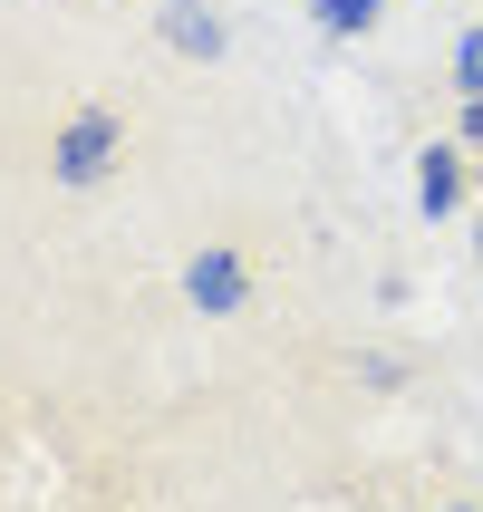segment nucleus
<instances>
[{"instance_id": "nucleus-1", "label": "nucleus", "mask_w": 483, "mask_h": 512, "mask_svg": "<svg viewBox=\"0 0 483 512\" xmlns=\"http://www.w3.org/2000/svg\"><path fill=\"white\" fill-rule=\"evenodd\" d=\"M116 145H126V116H116V107H78L68 126H58V155H49V174L68 184V194H87V184H107Z\"/></svg>"}, {"instance_id": "nucleus-2", "label": "nucleus", "mask_w": 483, "mask_h": 512, "mask_svg": "<svg viewBox=\"0 0 483 512\" xmlns=\"http://www.w3.org/2000/svg\"><path fill=\"white\" fill-rule=\"evenodd\" d=\"M184 300H194L203 319H242V310H252V261L232 252V242L194 252V261H184Z\"/></svg>"}, {"instance_id": "nucleus-3", "label": "nucleus", "mask_w": 483, "mask_h": 512, "mask_svg": "<svg viewBox=\"0 0 483 512\" xmlns=\"http://www.w3.org/2000/svg\"><path fill=\"white\" fill-rule=\"evenodd\" d=\"M416 213H426V223H455L464 213V155L455 145H426V155H416Z\"/></svg>"}, {"instance_id": "nucleus-4", "label": "nucleus", "mask_w": 483, "mask_h": 512, "mask_svg": "<svg viewBox=\"0 0 483 512\" xmlns=\"http://www.w3.org/2000/svg\"><path fill=\"white\" fill-rule=\"evenodd\" d=\"M165 49L174 58H223L232 29L213 20V0H165Z\"/></svg>"}, {"instance_id": "nucleus-5", "label": "nucleus", "mask_w": 483, "mask_h": 512, "mask_svg": "<svg viewBox=\"0 0 483 512\" xmlns=\"http://www.w3.org/2000/svg\"><path fill=\"white\" fill-rule=\"evenodd\" d=\"M377 10H387V0H310L319 39H368V29H377Z\"/></svg>"}, {"instance_id": "nucleus-6", "label": "nucleus", "mask_w": 483, "mask_h": 512, "mask_svg": "<svg viewBox=\"0 0 483 512\" xmlns=\"http://www.w3.org/2000/svg\"><path fill=\"white\" fill-rule=\"evenodd\" d=\"M455 87H464V97H483V20L455 39Z\"/></svg>"}, {"instance_id": "nucleus-7", "label": "nucleus", "mask_w": 483, "mask_h": 512, "mask_svg": "<svg viewBox=\"0 0 483 512\" xmlns=\"http://www.w3.org/2000/svg\"><path fill=\"white\" fill-rule=\"evenodd\" d=\"M464 145H483V97H464Z\"/></svg>"}, {"instance_id": "nucleus-8", "label": "nucleus", "mask_w": 483, "mask_h": 512, "mask_svg": "<svg viewBox=\"0 0 483 512\" xmlns=\"http://www.w3.org/2000/svg\"><path fill=\"white\" fill-rule=\"evenodd\" d=\"M445 512H474V503H445Z\"/></svg>"}]
</instances>
